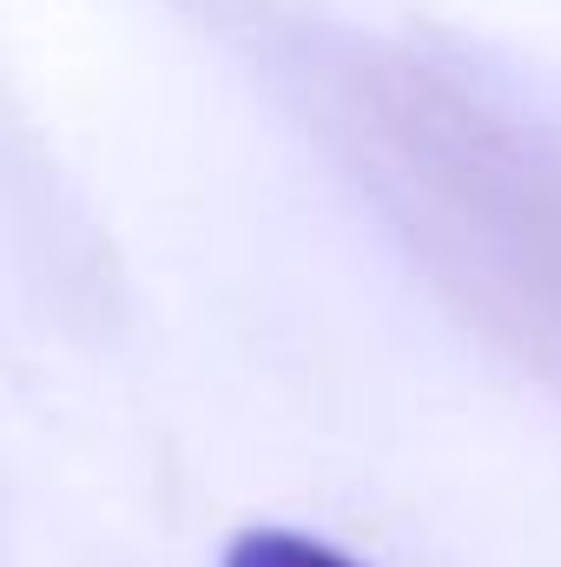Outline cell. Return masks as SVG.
<instances>
[{
	"instance_id": "cell-1",
	"label": "cell",
	"mask_w": 561,
	"mask_h": 567,
	"mask_svg": "<svg viewBox=\"0 0 561 567\" xmlns=\"http://www.w3.org/2000/svg\"><path fill=\"white\" fill-rule=\"evenodd\" d=\"M225 567H357V561L310 542V535H297V528H245L225 548Z\"/></svg>"
}]
</instances>
